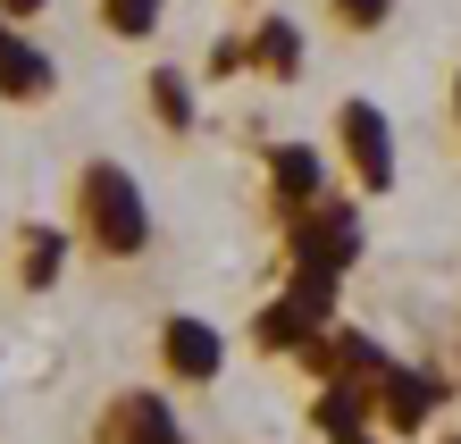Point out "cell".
Wrapping results in <instances>:
<instances>
[{
    "label": "cell",
    "mask_w": 461,
    "mask_h": 444,
    "mask_svg": "<svg viewBox=\"0 0 461 444\" xmlns=\"http://www.w3.org/2000/svg\"><path fill=\"white\" fill-rule=\"evenodd\" d=\"M202 76H243V34H219V42H210V68Z\"/></svg>",
    "instance_id": "18"
},
{
    "label": "cell",
    "mask_w": 461,
    "mask_h": 444,
    "mask_svg": "<svg viewBox=\"0 0 461 444\" xmlns=\"http://www.w3.org/2000/svg\"><path fill=\"white\" fill-rule=\"evenodd\" d=\"M68 252H76V235L68 227H42V218H25L17 227V243H9V276H17V294H50L68 276Z\"/></svg>",
    "instance_id": "12"
},
{
    "label": "cell",
    "mask_w": 461,
    "mask_h": 444,
    "mask_svg": "<svg viewBox=\"0 0 461 444\" xmlns=\"http://www.w3.org/2000/svg\"><path fill=\"white\" fill-rule=\"evenodd\" d=\"M336 159H344V185H352V202H386L394 177H402V151H394V118L377 109L369 93H352L336 101Z\"/></svg>",
    "instance_id": "3"
},
{
    "label": "cell",
    "mask_w": 461,
    "mask_h": 444,
    "mask_svg": "<svg viewBox=\"0 0 461 444\" xmlns=\"http://www.w3.org/2000/svg\"><path fill=\"white\" fill-rule=\"evenodd\" d=\"M143 109L159 118V134H194L202 126V101H194V76H185L176 59H159V68H143Z\"/></svg>",
    "instance_id": "13"
},
{
    "label": "cell",
    "mask_w": 461,
    "mask_h": 444,
    "mask_svg": "<svg viewBox=\"0 0 461 444\" xmlns=\"http://www.w3.org/2000/svg\"><path fill=\"white\" fill-rule=\"evenodd\" d=\"M303 411H311V428L328 436V444H386L377 420H369V394H352V385H319Z\"/></svg>",
    "instance_id": "14"
},
{
    "label": "cell",
    "mask_w": 461,
    "mask_h": 444,
    "mask_svg": "<svg viewBox=\"0 0 461 444\" xmlns=\"http://www.w3.org/2000/svg\"><path fill=\"white\" fill-rule=\"evenodd\" d=\"M453 369H461V344H453Z\"/></svg>",
    "instance_id": "21"
},
{
    "label": "cell",
    "mask_w": 461,
    "mask_h": 444,
    "mask_svg": "<svg viewBox=\"0 0 461 444\" xmlns=\"http://www.w3.org/2000/svg\"><path fill=\"white\" fill-rule=\"evenodd\" d=\"M59 9V0H0V25H17V34H34V25Z\"/></svg>",
    "instance_id": "17"
},
{
    "label": "cell",
    "mask_w": 461,
    "mask_h": 444,
    "mask_svg": "<svg viewBox=\"0 0 461 444\" xmlns=\"http://www.w3.org/2000/svg\"><path fill=\"white\" fill-rule=\"evenodd\" d=\"M260 168H268V218H277V227H285L294 210H311L319 193H336V185H328V151L303 143V134H294V143H268Z\"/></svg>",
    "instance_id": "9"
},
{
    "label": "cell",
    "mask_w": 461,
    "mask_h": 444,
    "mask_svg": "<svg viewBox=\"0 0 461 444\" xmlns=\"http://www.w3.org/2000/svg\"><path fill=\"white\" fill-rule=\"evenodd\" d=\"M68 235H76V252L101 260V268H134V260H151V243H159V210H151L143 177H134L118 151L76 159V177H68Z\"/></svg>",
    "instance_id": "1"
},
{
    "label": "cell",
    "mask_w": 461,
    "mask_h": 444,
    "mask_svg": "<svg viewBox=\"0 0 461 444\" xmlns=\"http://www.w3.org/2000/svg\"><path fill=\"white\" fill-rule=\"evenodd\" d=\"M285 268L294 276H328V285H344L352 268H361V243H369V218L352 193H319L311 210H294L285 218Z\"/></svg>",
    "instance_id": "2"
},
{
    "label": "cell",
    "mask_w": 461,
    "mask_h": 444,
    "mask_svg": "<svg viewBox=\"0 0 461 444\" xmlns=\"http://www.w3.org/2000/svg\"><path fill=\"white\" fill-rule=\"evenodd\" d=\"M303 68H311V42H303V25H294L285 9H260L252 25H243V76H268V85H294Z\"/></svg>",
    "instance_id": "11"
},
{
    "label": "cell",
    "mask_w": 461,
    "mask_h": 444,
    "mask_svg": "<svg viewBox=\"0 0 461 444\" xmlns=\"http://www.w3.org/2000/svg\"><path fill=\"white\" fill-rule=\"evenodd\" d=\"M386 344H377L369 336V327H352V319H336V327H319V336L303 344V352H294V369H303L311 377V394H319V385H352V394H369V385H377V369H386Z\"/></svg>",
    "instance_id": "8"
},
{
    "label": "cell",
    "mask_w": 461,
    "mask_h": 444,
    "mask_svg": "<svg viewBox=\"0 0 461 444\" xmlns=\"http://www.w3.org/2000/svg\"><path fill=\"white\" fill-rule=\"evenodd\" d=\"M336 294H344V285H328V276H294V268H285L277 302H260L252 327H243L252 352H260V360H294L319 327H336Z\"/></svg>",
    "instance_id": "4"
},
{
    "label": "cell",
    "mask_w": 461,
    "mask_h": 444,
    "mask_svg": "<svg viewBox=\"0 0 461 444\" xmlns=\"http://www.w3.org/2000/svg\"><path fill=\"white\" fill-rule=\"evenodd\" d=\"M85 444H194V436H185V411L168 385H118L93 403Z\"/></svg>",
    "instance_id": "6"
},
{
    "label": "cell",
    "mask_w": 461,
    "mask_h": 444,
    "mask_svg": "<svg viewBox=\"0 0 461 444\" xmlns=\"http://www.w3.org/2000/svg\"><path fill=\"white\" fill-rule=\"evenodd\" d=\"M235 9H252V17H260V0H235Z\"/></svg>",
    "instance_id": "20"
},
{
    "label": "cell",
    "mask_w": 461,
    "mask_h": 444,
    "mask_svg": "<svg viewBox=\"0 0 461 444\" xmlns=\"http://www.w3.org/2000/svg\"><path fill=\"white\" fill-rule=\"evenodd\" d=\"M445 403H453V377L411 369V360H386V369H377V385H369V420H377V436H394V444L428 436Z\"/></svg>",
    "instance_id": "7"
},
{
    "label": "cell",
    "mask_w": 461,
    "mask_h": 444,
    "mask_svg": "<svg viewBox=\"0 0 461 444\" xmlns=\"http://www.w3.org/2000/svg\"><path fill=\"white\" fill-rule=\"evenodd\" d=\"M0 101H9V109H50V101H59V59H50L42 34L0 25Z\"/></svg>",
    "instance_id": "10"
},
{
    "label": "cell",
    "mask_w": 461,
    "mask_h": 444,
    "mask_svg": "<svg viewBox=\"0 0 461 444\" xmlns=\"http://www.w3.org/2000/svg\"><path fill=\"white\" fill-rule=\"evenodd\" d=\"M151 360H159V385L168 394H210L227 377V327L202 319V311H168L151 327Z\"/></svg>",
    "instance_id": "5"
},
{
    "label": "cell",
    "mask_w": 461,
    "mask_h": 444,
    "mask_svg": "<svg viewBox=\"0 0 461 444\" xmlns=\"http://www.w3.org/2000/svg\"><path fill=\"white\" fill-rule=\"evenodd\" d=\"M93 25L110 42H126V50H143V42H159V25H168V0H93Z\"/></svg>",
    "instance_id": "15"
},
{
    "label": "cell",
    "mask_w": 461,
    "mask_h": 444,
    "mask_svg": "<svg viewBox=\"0 0 461 444\" xmlns=\"http://www.w3.org/2000/svg\"><path fill=\"white\" fill-rule=\"evenodd\" d=\"M445 126H453V143H461V68H453V85H445Z\"/></svg>",
    "instance_id": "19"
},
{
    "label": "cell",
    "mask_w": 461,
    "mask_h": 444,
    "mask_svg": "<svg viewBox=\"0 0 461 444\" xmlns=\"http://www.w3.org/2000/svg\"><path fill=\"white\" fill-rule=\"evenodd\" d=\"M394 9H402V0H319V17H328L344 42H369V34H386V25H394Z\"/></svg>",
    "instance_id": "16"
}]
</instances>
